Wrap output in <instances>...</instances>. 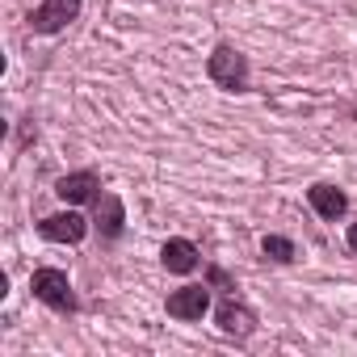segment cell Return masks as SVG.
<instances>
[{"label": "cell", "instance_id": "cell-10", "mask_svg": "<svg viewBox=\"0 0 357 357\" xmlns=\"http://www.w3.org/2000/svg\"><path fill=\"white\" fill-rule=\"evenodd\" d=\"M160 261H164L168 273H194L198 269V248L190 240H168L160 248Z\"/></svg>", "mask_w": 357, "mask_h": 357}, {"label": "cell", "instance_id": "cell-11", "mask_svg": "<svg viewBox=\"0 0 357 357\" xmlns=\"http://www.w3.org/2000/svg\"><path fill=\"white\" fill-rule=\"evenodd\" d=\"M261 248H265V257H269V261H278V265H290V261H294V244H290L286 236H265V244H261Z\"/></svg>", "mask_w": 357, "mask_h": 357}, {"label": "cell", "instance_id": "cell-2", "mask_svg": "<svg viewBox=\"0 0 357 357\" xmlns=\"http://www.w3.org/2000/svg\"><path fill=\"white\" fill-rule=\"evenodd\" d=\"M30 290H34L38 303H47L55 311H76V294H72V282H68L63 269H34Z\"/></svg>", "mask_w": 357, "mask_h": 357}, {"label": "cell", "instance_id": "cell-3", "mask_svg": "<svg viewBox=\"0 0 357 357\" xmlns=\"http://www.w3.org/2000/svg\"><path fill=\"white\" fill-rule=\"evenodd\" d=\"M76 17H80V0H43V5L30 13V30L34 34H59Z\"/></svg>", "mask_w": 357, "mask_h": 357}, {"label": "cell", "instance_id": "cell-1", "mask_svg": "<svg viewBox=\"0 0 357 357\" xmlns=\"http://www.w3.org/2000/svg\"><path fill=\"white\" fill-rule=\"evenodd\" d=\"M206 76L219 84V89H227V93H244L248 89V59L236 51V47H215L211 51V59H206Z\"/></svg>", "mask_w": 357, "mask_h": 357}, {"label": "cell", "instance_id": "cell-5", "mask_svg": "<svg viewBox=\"0 0 357 357\" xmlns=\"http://www.w3.org/2000/svg\"><path fill=\"white\" fill-rule=\"evenodd\" d=\"M211 311V290L206 286H181L168 294V315L172 319H202Z\"/></svg>", "mask_w": 357, "mask_h": 357}, {"label": "cell", "instance_id": "cell-7", "mask_svg": "<svg viewBox=\"0 0 357 357\" xmlns=\"http://www.w3.org/2000/svg\"><path fill=\"white\" fill-rule=\"evenodd\" d=\"M307 202H311V211H315L319 219H328V223H336V219L349 211V198H344V190H336V185H328V181L311 185V190H307Z\"/></svg>", "mask_w": 357, "mask_h": 357}, {"label": "cell", "instance_id": "cell-6", "mask_svg": "<svg viewBox=\"0 0 357 357\" xmlns=\"http://www.w3.org/2000/svg\"><path fill=\"white\" fill-rule=\"evenodd\" d=\"M55 194H59L63 202H72V206L97 202V198H101V181H97V172H68V176H59Z\"/></svg>", "mask_w": 357, "mask_h": 357}, {"label": "cell", "instance_id": "cell-9", "mask_svg": "<svg viewBox=\"0 0 357 357\" xmlns=\"http://www.w3.org/2000/svg\"><path fill=\"white\" fill-rule=\"evenodd\" d=\"M93 206H97V231H101L105 240H118L122 227H126V211H122V202H118L114 194H101Z\"/></svg>", "mask_w": 357, "mask_h": 357}, {"label": "cell", "instance_id": "cell-8", "mask_svg": "<svg viewBox=\"0 0 357 357\" xmlns=\"http://www.w3.org/2000/svg\"><path fill=\"white\" fill-rule=\"evenodd\" d=\"M215 319H219V328H223L227 336H240V340H244V336L257 328V315H252V307H244V303H236V298H227V303L219 307V315H215Z\"/></svg>", "mask_w": 357, "mask_h": 357}, {"label": "cell", "instance_id": "cell-12", "mask_svg": "<svg viewBox=\"0 0 357 357\" xmlns=\"http://www.w3.org/2000/svg\"><path fill=\"white\" fill-rule=\"evenodd\" d=\"M349 248H353V252H357V223H353V227H349Z\"/></svg>", "mask_w": 357, "mask_h": 357}, {"label": "cell", "instance_id": "cell-4", "mask_svg": "<svg viewBox=\"0 0 357 357\" xmlns=\"http://www.w3.org/2000/svg\"><path fill=\"white\" fill-rule=\"evenodd\" d=\"M38 231H43V240H55V244H80V240L89 236V219L76 215V211H68V215H47V219L38 223Z\"/></svg>", "mask_w": 357, "mask_h": 357}]
</instances>
